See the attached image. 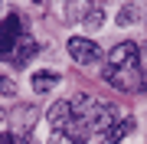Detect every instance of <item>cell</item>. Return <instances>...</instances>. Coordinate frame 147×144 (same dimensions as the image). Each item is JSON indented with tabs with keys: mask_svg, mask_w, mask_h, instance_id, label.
Listing matches in <instances>:
<instances>
[{
	"mask_svg": "<svg viewBox=\"0 0 147 144\" xmlns=\"http://www.w3.org/2000/svg\"><path fill=\"white\" fill-rule=\"evenodd\" d=\"M105 79L115 89H127V92H137L141 85H147V75L141 69V46L131 43V39L118 43L115 49H111V56H108Z\"/></svg>",
	"mask_w": 147,
	"mask_h": 144,
	"instance_id": "cell-1",
	"label": "cell"
},
{
	"mask_svg": "<svg viewBox=\"0 0 147 144\" xmlns=\"http://www.w3.org/2000/svg\"><path fill=\"white\" fill-rule=\"evenodd\" d=\"M69 56H72L79 66L101 62V49H98V43L88 39V36H72V39H69Z\"/></svg>",
	"mask_w": 147,
	"mask_h": 144,
	"instance_id": "cell-2",
	"label": "cell"
},
{
	"mask_svg": "<svg viewBox=\"0 0 147 144\" xmlns=\"http://www.w3.org/2000/svg\"><path fill=\"white\" fill-rule=\"evenodd\" d=\"M20 20H16V13H10L3 23H0V56H10L16 43H20Z\"/></svg>",
	"mask_w": 147,
	"mask_h": 144,
	"instance_id": "cell-3",
	"label": "cell"
},
{
	"mask_svg": "<svg viewBox=\"0 0 147 144\" xmlns=\"http://www.w3.org/2000/svg\"><path fill=\"white\" fill-rule=\"evenodd\" d=\"M36 53H39V43H36V39H30V36H23V39H20V46L10 53V59H13V66H26Z\"/></svg>",
	"mask_w": 147,
	"mask_h": 144,
	"instance_id": "cell-4",
	"label": "cell"
},
{
	"mask_svg": "<svg viewBox=\"0 0 147 144\" xmlns=\"http://www.w3.org/2000/svg\"><path fill=\"white\" fill-rule=\"evenodd\" d=\"M56 82H59V75H56V72H33V89H36L39 95H42V92H49Z\"/></svg>",
	"mask_w": 147,
	"mask_h": 144,
	"instance_id": "cell-5",
	"label": "cell"
},
{
	"mask_svg": "<svg viewBox=\"0 0 147 144\" xmlns=\"http://www.w3.org/2000/svg\"><path fill=\"white\" fill-rule=\"evenodd\" d=\"M101 23H105V10H101V7H92V10L85 13V26H88V30H92V26L98 30Z\"/></svg>",
	"mask_w": 147,
	"mask_h": 144,
	"instance_id": "cell-6",
	"label": "cell"
},
{
	"mask_svg": "<svg viewBox=\"0 0 147 144\" xmlns=\"http://www.w3.org/2000/svg\"><path fill=\"white\" fill-rule=\"evenodd\" d=\"M0 92H3V95H16V85L7 79V75H0Z\"/></svg>",
	"mask_w": 147,
	"mask_h": 144,
	"instance_id": "cell-7",
	"label": "cell"
},
{
	"mask_svg": "<svg viewBox=\"0 0 147 144\" xmlns=\"http://www.w3.org/2000/svg\"><path fill=\"white\" fill-rule=\"evenodd\" d=\"M92 144H118V141L111 138L108 131H101V134H95V138H92Z\"/></svg>",
	"mask_w": 147,
	"mask_h": 144,
	"instance_id": "cell-8",
	"label": "cell"
},
{
	"mask_svg": "<svg viewBox=\"0 0 147 144\" xmlns=\"http://www.w3.org/2000/svg\"><path fill=\"white\" fill-rule=\"evenodd\" d=\"M0 144H16V141H13V138H10L7 131H0Z\"/></svg>",
	"mask_w": 147,
	"mask_h": 144,
	"instance_id": "cell-9",
	"label": "cell"
},
{
	"mask_svg": "<svg viewBox=\"0 0 147 144\" xmlns=\"http://www.w3.org/2000/svg\"><path fill=\"white\" fill-rule=\"evenodd\" d=\"M141 69H144V75H147V46H144V59H141Z\"/></svg>",
	"mask_w": 147,
	"mask_h": 144,
	"instance_id": "cell-10",
	"label": "cell"
},
{
	"mask_svg": "<svg viewBox=\"0 0 147 144\" xmlns=\"http://www.w3.org/2000/svg\"><path fill=\"white\" fill-rule=\"evenodd\" d=\"M0 118H3V108H0Z\"/></svg>",
	"mask_w": 147,
	"mask_h": 144,
	"instance_id": "cell-11",
	"label": "cell"
}]
</instances>
